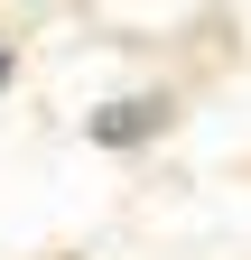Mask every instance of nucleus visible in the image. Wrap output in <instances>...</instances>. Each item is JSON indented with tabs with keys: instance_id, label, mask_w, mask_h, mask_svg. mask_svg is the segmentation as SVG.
Wrapping results in <instances>:
<instances>
[{
	"instance_id": "2",
	"label": "nucleus",
	"mask_w": 251,
	"mask_h": 260,
	"mask_svg": "<svg viewBox=\"0 0 251 260\" xmlns=\"http://www.w3.org/2000/svg\"><path fill=\"white\" fill-rule=\"evenodd\" d=\"M0 93H10V38H0Z\"/></svg>"
},
{
	"instance_id": "1",
	"label": "nucleus",
	"mask_w": 251,
	"mask_h": 260,
	"mask_svg": "<svg viewBox=\"0 0 251 260\" xmlns=\"http://www.w3.org/2000/svg\"><path fill=\"white\" fill-rule=\"evenodd\" d=\"M168 93H112V103L103 112H84V140L93 149H149V140H159V130H168Z\"/></svg>"
}]
</instances>
